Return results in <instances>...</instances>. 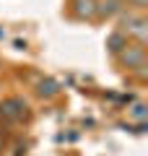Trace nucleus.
Masks as SVG:
<instances>
[{"mask_svg": "<svg viewBox=\"0 0 148 156\" xmlns=\"http://www.w3.org/2000/svg\"><path fill=\"white\" fill-rule=\"evenodd\" d=\"M0 115L8 117V120H21V117L26 115V104H23L21 99H8L0 107Z\"/></svg>", "mask_w": 148, "mask_h": 156, "instance_id": "1", "label": "nucleus"}, {"mask_svg": "<svg viewBox=\"0 0 148 156\" xmlns=\"http://www.w3.org/2000/svg\"><path fill=\"white\" fill-rule=\"evenodd\" d=\"M120 11H122L120 0H101V3H96V13H99V16H104V18L115 16V13H120Z\"/></svg>", "mask_w": 148, "mask_h": 156, "instance_id": "2", "label": "nucleus"}, {"mask_svg": "<svg viewBox=\"0 0 148 156\" xmlns=\"http://www.w3.org/2000/svg\"><path fill=\"white\" fill-rule=\"evenodd\" d=\"M73 5H76V16L78 18H91L96 13V3L93 0H73Z\"/></svg>", "mask_w": 148, "mask_h": 156, "instance_id": "3", "label": "nucleus"}, {"mask_svg": "<svg viewBox=\"0 0 148 156\" xmlns=\"http://www.w3.org/2000/svg\"><path fill=\"white\" fill-rule=\"evenodd\" d=\"M122 60H125L127 65L143 68V47H127V50L122 52Z\"/></svg>", "mask_w": 148, "mask_h": 156, "instance_id": "4", "label": "nucleus"}, {"mask_svg": "<svg viewBox=\"0 0 148 156\" xmlns=\"http://www.w3.org/2000/svg\"><path fill=\"white\" fill-rule=\"evenodd\" d=\"M125 26H127V31L130 34H135L138 39H146V21L143 18H132V16H127V21H125Z\"/></svg>", "mask_w": 148, "mask_h": 156, "instance_id": "5", "label": "nucleus"}, {"mask_svg": "<svg viewBox=\"0 0 148 156\" xmlns=\"http://www.w3.org/2000/svg\"><path fill=\"white\" fill-rule=\"evenodd\" d=\"M39 96H55L57 94V83L55 81H39Z\"/></svg>", "mask_w": 148, "mask_h": 156, "instance_id": "6", "label": "nucleus"}, {"mask_svg": "<svg viewBox=\"0 0 148 156\" xmlns=\"http://www.w3.org/2000/svg\"><path fill=\"white\" fill-rule=\"evenodd\" d=\"M107 44H109V50H112V52H120L122 47H125V37H122L120 31H115V34L109 37V42H107Z\"/></svg>", "mask_w": 148, "mask_h": 156, "instance_id": "7", "label": "nucleus"}, {"mask_svg": "<svg viewBox=\"0 0 148 156\" xmlns=\"http://www.w3.org/2000/svg\"><path fill=\"white\" fill-rule=\"evenodd\" d=\"M132 117H135V120H143V117H146V107L135 104V107H132Z\"/></svg>", "mask_w": 148, "mask_h": 156, "instance_id": "8", "label": "nucleus"}, {"mask_svg": "<svg viewBox=\"0 0 148 156\" xmlns=\"http://www.w3.org/2000/svg\"><path fill=\"white\" fill-rule=\"evenodd\" d=\"M132 3H135L138 8H143V5H146V0H132Z\"/></svg>", "mask_w": 148, "mask_h": 156, "instance_id": "9", "label": "nucleus"}]
</instances>
